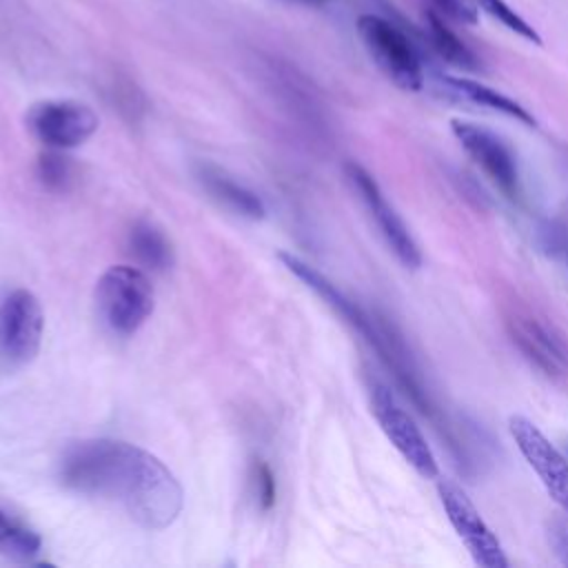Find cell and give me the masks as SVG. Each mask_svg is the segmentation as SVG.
<instances>
[{"label": "cell", "mask_w": 568, "mask_h": 568, "mask_svg": "<svg viewBox=\"0 0 568 568\" xmlns=\"http://www.w3.org/2000/svg\"><path fill=\"white\" fill-rule=\"evenodd\" d=\"M426 40H428V47L453 67L470 69V71L479 67L477 55L448 29L446 20L428 9H426Z\"/></svg>", "instance_id": "cell-16"}, {"label": "cell", "mask_w": 568, "mask_h": 568, "mask_svg": "<svg viewBox=\"0 0 568 568\" xmlns=\"http://www.w3.org/2000/svg\"><path fill=\"white\" fill-rule=\"evenodd\" d=\"M197 180L200 184L211 193L213 200H217L220 204H224L226 209H231L237 215H244L248 220H262L266 213L264 202L260 200V195H255L251 189H246L244 184L235 182L231 175H226L222 169L213 166V164H200L197 166Z\"/></svg>", "instance_id": "cell-13"}, {"label": "cell", "mask_w": 568, "mask_h": 568, "mask_svg": "<svg viewBox=\"0 0 568 568\" xmlns=\"http://www.w3.org/2000/svg\"><path fill=\"white\" fill-rule=\"evenodd\" d=\"M506 328L521 355L548 377H568V339L544 317L528 308H513Z\"/></svg>", "instance_id": "cell-10"}, {"label": "cell", "mask_w": 568, "mask_h": 568, "mask_svg": "<svg viewBox=\"0 0 568 568\" xmlns=\"http://www.w3.org/2000/svg\"><path fill=\"white\" fill-rule=\"evenodd\" d=\"M251 484H253V495L260 504L262 510H268L273 504H275V477L271 473V468L262 462H253V468H251Z\"/></svg>", "instance_id": "cell-21"}, {"label": "cell", "mask_w": 568, "mask_h": 568, "mask_svg": "<svg viewBox=\"0 0 568 568\" xmlns=\"http://www.w3.org/2000/svg\"><path fill=\"white\" fill-rule=\"evenodd\" d=\"M62 484L75 493L113 499L142 528L171 526L184 504L178 477L149 450L120 439H84L67 448Z\"/></svg>", "instance_id": "cell-1"}, {"label": "cell", "mask_w": 568, "mask_h": 568, "mask_svg": "<svg viewBox=\"0 0 568 568\" xmlns=\"http://www.w3.org/2000/svg\"><path fill=\"white\" fill-rule=\"evenodd\" d=\"M344 173H346L353 191L359 195L366 211L371 213V217H373L375 226L379 229L382 237L386 240L388 248L395 253V257L406 268H419V264H422L419 246L413 240V235H410L408 226L404 224V220L399 217V213L393 209V204L382 193L375 178L364 166H359L355 162H348L344 166Z\"/></svg>", "instance_id": "cell-11"}, {"label": "cell", "mask_w": 568, "mask_h": 568, "mask_svg": "<svg viewBox=\"0 0 568 568\" xmlns=\"http://www.w3.org/2000/svg\"><path fill=\"white\" fill-rule=\"evenodd\" d=\"M153 302L151 280L129 264L106 268L95 284L98 313L115 335H133L153 313Z\"/></svg>", "instance_id": "cell-3"}, {"label": "cell", "mask_w": 568, "mask_h": 568, "mask_svg": "<svg viewBox=\"0 0 568 568\" xmlns=\"http://www.w3.org/2000/svg\"><path fill=\"white\" fill-rule=\"evenodd\" d=\"M450 129L457 142L462 144V149L486 173V178L506 197L517 200L521 195V178H519L517 158L510 151V146L497 133L475 122L453 120Z\"/></svg>", "instance_id": "cell-9"}, {"label": "cell", "mask_w": 568, "mask_h": 568, "mask_svg": "<svg viewBox=\"0 0 568 568\" xmlns=\"http://www.w3.org/2000/svg\"><path fill=\"white\" fill-rule=\"evenodd\" d=\"M508 430L548 497L568 515V457L539 430V426L521 415L508 419Z\"/></svg>", "instance_id": "cell-12"}, {"label": "cell", "mask_w": 568, "mask_h": 568, "mask_svg": "<svg viewBox=\"0 0 568 568\" xmlns=\"http://www.w3.org/2000/svg\"><path fill=\"white\" fill-rule=\"evenodd\" d=\"M437 495L453 530L468 548L473 561L484 568H508L510 561L504 552L501 541L484 521L481 513L477 510L473 499L466 495V490L457 481L448 477H439Z\"/></svg>", "instance_id": "cell-6"}, {"label": "cell", "mask_w": 568, "mask_h": 568, "mask_svg": "<svg viewBox=\"0 0 568 568\" xmlns=\"http://www.w3.org/2000/svg\"><path fill=\"white\" fill-rule=\"evenodd\" d=\"M442 84L446 87L448 93L462 98L464 102L504 113L508 118H515L519 122H524L526 126H535V118L526 111V106H521L517 100L499 93L497 89H490L477 80H468V78H457V75H444Z\"/></svg>", "instance_id": "cell-14"}, {"label": "cell", "mask_w": 568, "mask_h": 568, "mask_svg": "<svg viewBox=\"0 0 568 568\" xmlns=\"http://www.w3.org/2000/svg\"><path fill=\"white\" fill-rule=\"evenodd\" d=\"M42 182L51 189H62L71 180V164L64 155H60L55 149L53 153H47L40 158V169H38Z\"/></svg>", "instance_id": "cell-20"}, {"label": "cell", "mask_w": 568, "mask_h": 568, "mask_svg": "<svg viewBox=\"0 0 568 568\" xmlns=\"http://www.w3.org/2000/svg\"><path fill=\"white\" fill-rule=\"evenodd\" d=\"M297 2H304V4H324L328 0H297Z\"/></svg>", "instance_id": "cell-23"}, {"label": "cell", "mask_w": 568, "mask_h": 568, "mask_svg": "<svg viewBox=\"0 0 568 568\" xmlns=\"http://www.w3.org/2000/svg\"><path fill=\"white\" fill-rule=\"evenodd\" d=\"M31 133L49 149L64 151L84 144L98 129V115L78 100H42L27 113Z\"/></svg>", "instance_id": "cell-7"}, {"label": "cell", "mask_w": 568, "mask_h": 568, "mask_svg": "<svg viewBox=\"0 0 568 568\" xmlns=\"http://www.w3.org/2000/svg\"><path fill=\"white\" fill-rule=\"evenodd\" d=\"M44 313L40 300L16 288L0 302V355L11 364L31 362L42 344Z\"/></svg>", "instance_id": "cell-8"}, {"label": "cell", "mask_w": 568, "mask_h": 568, "mask_svg": "<svg viewBox=\"0 0 568 568\" xmlns=\"http://www.w3.org/2000/svg\"><path fill=\"white\" fill-rule=\"evenodd\" d=\"M129 246L133 255L153 271H164L173 264V248L169 237L149 220L133 224L129 233Z\"/></svg>", "instance_id": "cell-15"}, {"label": "cell", "mask_w": 568, "mask_h": 568, "mask_svg": "<svg viewBox=\"0 0 568 568\" xmlns=\"http://www.w3.org/2000/svg\"><path fill=\"white\" fill-rule=\"evenodd\" d=\"M42 548L40 535L0 510V557L13 561H31Z\"/></svg>", "instance_id": "cell-17"}, {"label": "cell", "mask_w": 568, "mask_h": 568, "mask_svg": "<svg viewBox=\"0 0 568 568\" xmlns=\"http://www.w3.org/2000/svg\"><path fill=\"white\" fill-rule=\"evenodd\" d=\"M357 33L373 62L390 82L404 91H419L424 87L422 58L402 27L377 13H364L357 18Z\"/></svg>", "instance_id": "cell-4"}, {"label": "cell", "mask_w": 568, "mask_h": 568, "mask_svg": "<svg viewBox=\"0 0 568 568\" xmlns=\"http://www.w3.org/2000/svg\"><path fill=\"white\" fill-rule=\"evenodd\" d=\"M475 4H477L481 11H486L490 18L499 20V22H501L506 29H510L513 33L521 36L524 40H528V42H532V44H541V38H539V33L535 31V27L528 24L508 2H504V0H475Z\"/></svg>", "instance_id": "cell-18"}, {"label": "cell", "mask_w": 568, "mask_h": 568, "mask_svg": "<svg viewBox=\"0 0 568 568\" xmlns=\"http://www.w3.org/2000/svg\"><path fill=\"white\" fill-rule=\"evenodd\" d=\"M426 9L442 16L446 22L477 24L479 20V7L475 0H426Z\"/></svg>", "instance_id": "cell-19"}, {"label": "cell", "mask_w": 568, "mask_h": 568, "mask_svg": "<svg viewBox=\"0 0 568 568\" xmlns=\"http://www.w3.org/2000/svg\"><path fill=\"white\" fill-rule=\"evenodd\" d=\"M371 406L382 433L408 466L424 479L439 477V462L422 428L384 384H371Z\"/></svg>", "instance_id": "cell-5"}, {"label": "cell", "mask_w": 568, "mask_h": 568, "mask_svg": "<svg viewBox=\"0 0 568 568\" xmlns=\"http://www.w3.org/2000/svg\"><path fill=\"white\" fill-rule=\"evenodd\" d=\"M550 541H552V548H555L559 561H561L564 566H568V530H566L561 524H557V526L550 530Z\"/></svg>", "instance_id": "cell-22"}, {"label": "cell", "mask_w": 568, "mask_h": 568, "mask_svg": "<svg viewBox=\"0 0 568 568\" xmlns=\"http://www.w3.org/2000/svg\"><path fill=\"white\" fill-rule=\"evenodd\" d=\"M277 257L297 280H302L317 297H322L353 331H357L368 342L371 348H375L379 353L384 364L388 368H393L399 384L406 388V393L413 395V399L422 406V410L424 413L430 410L428 399H424L426 390H422V384L410 366V359H408L406 351L402 348V344L395 339V335L386 326H382L375 317H371L362 306H357L351 297H346L328 277H324L308 262L300 260L293 253H280Z\"/></svg>", "instance_id": "cell-2"}]
</instances>
